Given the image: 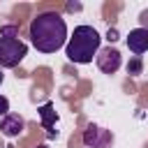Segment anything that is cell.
Segmentation results:
<instances>
[{
	"instance_id": "obj_8",
	"label": "cell",
	"mask_w": 148,
	"mask_h": 148,
	"mask_svg": "<svg viewBox=\"0 0 148 148\" xmlns=\"http://www.w3.org/2000/svg\"><path fill=\"white\" fill-rule=\"evenodd\" d=\"M39 118H42V125H44V130H46L49 139H53V136L58 134V130H53V127H56V123H58V113H56L53 104H44V106L39 109Z\"/></svg>"
},
{
	"instance_id": "obj_15",
	"label": "cell",
	"mask_w": 148,
	"mask_h": 148,
	"mask_svg": "<svg viewBox=\"0 0 148 148\" xmlns=\"http://www.w3.org/2000/svg\"><path fill=\"white\" fill-rule=\"evenodd\" d=\"M0 83H2V69H0Z\"/></svg>"
},
{
	"instance_id": "obj_4",
	"label": "cell",
	"mask_w": 148,
	"mask_h": 148,
	"mask_svg": "<svg viewBox=\"0 0 148 148\" xmlns=\"http://www.w3.org/2000/svg\"><path fill=\"white\" fill-rule=\"evenodd\" d=\"M83 143H86L88 148H109V146L113 143V134H111L109 130L90 123V125L86 127V132H83Z\"/></svg>"
},
{
	"instance_id": "obj_1",
	"label": "cell",
	"mask_w": 148,
	"mask_h": 148,
	"mask_svg": "<svg viewBox=\"0 0 148 148\" xmlns=\"http://www.w3.org/2000/svg\"><path fill=\"white\" fill-rule=\"evenodd\" d=\"M30 42L42 53H56L67 46V23L58 12L37 14L30 23Z\"/></svg>"
},
{
	"instance_id": "obj_10",
	"label": "cell",
	"mask_w": 148,
	"mask_h": 148,
	"mask_svg": "<svg viewBox=\"0 0 148 148\" xmlns=\"http://www.w3.org/2000/svg\"><path fill=\"white\" fill-rule=\"evenodd\" d=\"M16 35H18L16 25H2L0 28V37H16Z\"/></svg>"
},
{
	"instance_id": "obj_14",
	"label": "cell",
	"mask_w": 148,
	"mask_h": 148,
	"mask_svg": "<svg viewBox=\"0 0 148 148\" xmlns=\"http://www.w3.org/2000/svg\"><path fill=\"white\" fill-rule=\"evenodd\" d=\"M37 148H49V146H46V143H42V146H37Z\"/></svg>"
},
{
	"instance_id": "obj_11",
	"label": "cell",
	"mask_w": 148,
	"mask_h": 148,
	"mask_svg": "<svg viewBox=\"0 0 148 148\" xmlns=\"http://www.w3.org/2000/svg\"><path fill=\"white\" fill-rule=\"evenodd\" d=\"M7 113H9V99H7L5 95H0V116L5 118Z\"/></svg>"
},
{
	"instance_id": "obj_12",
	"label": "cell",
	"mask_w": 148,
	"mask_h": 148,
	"mask_svg": "<svg viewBox=\"0 0 148 148\" xmlns=\"http://www.w3.org/2000/svg\"><path fill=\"white\" fill-rule=\"evenodd\" d=\"M106 39H109V42H116V39H118V30H111V28H109V32H106Z\"/></svg>"
},
{
	"instance_id": "obj_7",
	"label": "cell",
	"mask_w": 148,
	"mask_h": 148,
	"mask_svg": "<svg viewBox=\"0 0 148 148\" xmlns=\"http://www.w3.org/2000/svg\"><path fill=\"white\" fill-rule=\"evenodd\" d=\"M0 132L5 136H18L23 132V118L18 113H7L2 120H0Z\"/></svg>"
},
{
	"instance_id": "obj_9",
	"label": "cell",
	"mask_w": 148,
	"mask_h": 148,
	"mask_svg": "<svg viewBox=\"0 0 148 148\" xmlns=\"http://www.w3.org/2000/svg\"><path fill=\"white\" fill-rule=\"evenodd\" d=\"M143 72V62H141V58L136 56V58H132L130 62H127V74L130 76H136V74H141Z\"/></svg>"
},
{
	"instance_id": "obj_3",
	"label": "cell",
	"mask_w": 148,
	"mask_h": 148,
	"mask_svg": "<svg viewBox=\"0 0 148 148\" xmlns=\"http://www.w3.org/2000/svg\"><path fill=\"white\" fill-rule=\"evenodd\" d=\"M25 56V42H21L18 37H0V67H16Z\"/></svg>"
},
{
	"instance_id": "obj_13",
	"label": "cell",
	"mask_w": 148,
	"mask_h": 148,
	"mask_svg": "<svg viewBox=\"0 0 148 148\" xmlns=\"http://www.w3.org/2000/svg\"><path fill=\"white\" fill-rule=\"evenodd\" d=\"M141 23H143V28L148 30V12H141Z\"/></svg>"
},
{
	"instance_id": "obj_2",
	"label": "cell",
	"mask_w": 148,
	"mask_h": 148,
	"mask_svg": "<svg viewBox=\"0 0 148 148\" xmlns=\"http://www.w3.org/2000/svg\"><path fill=\"white\" fill-rule=\"evenodd\" d=\"M99 42H102V37H99V32L92 25H76L74 32H72V37L67 39L65 56L72 62L88 65V62H92V58H97Z\"/></svg>"
},
{
	"instance_id": "obj_6",
	"label": "cell",
	"mask_w": 148,
	"mask_h": 148,
	"mask_svg": "<svg viewBox=\"0 0 148 148\" xmlns=\"http://www.w3.org/2000/svg\"><path fill=\"white\" fill-rule=\"evenodd\" d=\"M127 49L134 53V56H141L148 51V30L146 28H134L130 30L127 35Z\"/></svg>"
},
{
	"instance_id": "obj_5",
	"label": "cell",
	"mask_w": 148,
	"mask_h": 148,
	"mask_svg": "<svg viewBox=\"0 0 148 148\" xmlns=\"http://www.w3.org/2000/svg\"><path fill=\"white\" fill-rule=\"evenodd\" d=\"M97 67L104 72V74H116L118 72V67H120V62H123V58H120V51L118 49H113V46H106V49H99V53H97Z\"/></svg>"
}]
</instances>
